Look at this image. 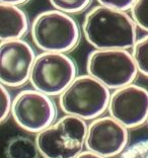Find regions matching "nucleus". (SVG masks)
Wrapping results in <instances>:
<instances>
[{
	"mask_svg": "<svg viewBox=\"0 0 148 158\" xmlns=\"http://www.w3.org/2000/svg\"><path fill=\"white\" fill-rule=\"evenodd\" d=\"M87 126L80 118L65 114L36 136L40 155L43 158H75L83 151Z\"/></svg>",
	"mask_w": 148,
	"mask_h": 158,
	"instance_id": "7ed1b4c3",
	"label": "nucleus"
},
{
	"mask_svg": "<svg viewBox=\"0 0 148 158\" xmlns=\"http://www.w3.org/2000/svg\"><path fill=\"white\" fill-rule=\"evenodd\" d=\"M110 89L88 74L79 75L59 95L60 109L65 114L93 121L109 107Z\"/></svg>",
	"mask_w": 148,
	"mask_h": 158,
	"instance_id": "20e7f679",
	"label": "nucleus"
},
{
	"mask_svg": "<svg viewBox=\"0 0 148 158\" xmlns=\"http://www.w3.org/2000/svg\"><path fill=\"white\" fill-rule=\"evenodd\" d=\"M13 99L11 98L8 87L1 84V116H0V122L4 123L8 118L9 114H11Z\"/></svg>",
	"mask_w": 148,
	"mask_h": 158,
	"instance_id": "f3484780",
	"label": "nucleus"
},
{
	"mask_svg": "<svg viewBox=\"0 0 148 158\" xmlns=\"http://www.w3.org/2000/svg\"><path fill=\"white\" fill-rule=\"evenodd\" d=\"M31 35L42 52L68 53L78 45L81 31L70 14L59 10L40 12L31 24Z\"/></svg>",
	"mask_w": 148,
	"mask_h": 158,
	"instance_id": "f03ea898",
	"label": "nucleus"
},
{
	"mask_svg": "<svg viewBox=\"0 0 148 158\" xmlns=\"http://www.w3.org/2000/svg\"><path fill=\"white\" fill-rule=\"evenodd\" d=\"M128 130L111 116L99 117L87 126L85 147L104 158L118 156L127 148Z\"/></svg>",
	"mask_w": 148,
	"mask_h": 158,
	"instance_id": "9d476101",
	"label": "nucleus"
},
{
	"mask_svg": "<svg viewBox=\"0 0 148 158\" xmlns=\"http://www.w3.org/2000/svg\"><path fill=\"white\" fill-rule=\"evenodd\" d=\"M131 53L138 72L148 77V35L137 40Z\"/></svg>",
	"mask_w": 148,
	"mask_h": 158,
	"instance_id": "ddd939ff",
	"label": "nucleus"
},
{
	"mask_svg": "<svg viewBox=\"0 0 148 158\" xmlns=\"http://www.w3.org/2000/svg\"><path fill=\"white\" fill-rule=\"evenodd\" d=\"M35 50L23 39L3 41L0 45V81L6 87H19L30 81L36 60Z\"/></svg>",
	"mask_w": 148,
	"mask_h": 158,
	"instance_id": "6e6552de",
	"label": "nucleus"
},
{
	"mask_svg": "<svg viewBox=\"0 0 148 158\" xmlns=\"http://www.w3.org/2000/svg\"><path fill=\"white\" fill-rule=\"evenodd\" d=\"M49 2L54 9L71 15L87 9L91 0H49Z\"/></svg>",
	"mask_w": 148,
	"mask_h": 158,
	"instance_id": "4468645a",
	"label": "nucleus"
},
{
	"mask_svg": "<svg viewBox=\"0 0 148 158\" xmlns=\"http://www.w3.org/2000/svg\"><path fill=\"white\" fill-rule=\"evenodd\" d=\"M11 116L23 130L38 134L54 123L56 106L51 96L36 89H26L13 98Z\"/></svg>",
	"mask_w": 148,
	"mask_h": 158,
	"instance_id": "0eeeda50",
	"label": "nucleus"
},
{
	"mask_svg": "<svg viewBox=\"0 0 148 158\" xmlns=\"http://www.w3.org/2000/svg\"><path fill=\"white\" fill-rule=\"evenodd\" d=\"M110 116L127 129L138 128L148 120V90L131 83L111 93Z\"/></svg>",
	"mask_w": 148,
	"mask_h": 158,
	"instance_id": "1a4fd4ad",
	"label": "nucleus"
},
{
	"mask_svg": "<svg viewBox=\"0 0 148 158\" xmlns=\"http://www.w3.org/2000/svg\"><path fill=\"white\" fill-rule=\"evenodd\" d=\"M120 158H148V139L140 140L127 147Z\"/></svg>",
	"mask_w": 148,
	"mask_h": 158,
	"instance_id": "dca6fc26",
	"label": "nucleus"
},
{
	"mask_svg": "<svg viewBox=\"0 0 148 158\" xmlns=\"http://www.w3.org/2000/svg\"><path fill=\"white\" fill-rule=\"evenodd\" d=\"M74 60L65 53L42 52L36 57L30 82L32 88L48 96L61 95L77 77Z\"/></svg>",
	"mask_w": 148,
	"mask_h": 158,
	"instance_id": "39448f33",
	"label": "nucleus"
},
{
	"mask_svg": "<svg viewBox=\"0 0 148 158\" xmlns=\"http://www.w3.org/2000/svg\"><path fill=\"white\" fill-rule=\"evenodd\" d=\"M6 158H39L40 151L36 141L24 136H16L9 140L5 146Z\"/></svg>",
	"mask_w": 148,
	"mask_h": 158,
	"instance_id": "f8f14e48",
	"label": "nucleus"
},
{
	"mask_svg": "<svg viewBox=\"0 0 148 158\" xmlns=\"http://www.w3.org/2000/svg\"><path fill=\"white\" fill-rule=\"evenodd\" d=\"M137 28L127 11L96 5L85 14L81 31L95 50H129L138 40Z\"/></svg>",
	"mask_w": 148,
	"mask_h": 158,
	"instance_id": "f257e3e1",
	"label": "nucleus"
},
{
	"mask_svg": "<svg viewBox=\"0 0 148 158\" xmlns=\"http://www.w3.org/2000/svg\"><path fill=\"white\" fill-rule=\"evenodd\" d=\"M99 5L111 7L122 11H130L135 0H96Z\"/></svg>",
	"mask_w": 148,
	"mask_h": 158,
	"instance_id": "a211bd4d",
	"label": "nucleus"
},
{
	"mask_svg": "<svg viewBox=\"0 0 148 158\" xmlns=\"http://www.w3.org/2000/svg\"><path fill=\"white\" fill-rule=\"evenodd\" d=\"M87 74L109 89H119L133 83L138 69L129 50H95L86 61Z\"/></svg>",
	"mask_w": 148,
	"mask_h": 158,
	"instance_id": "423d86ee",
	"label": "nucleus"
},
{
	"mask_svg": "<svg viewBox=\"0 0 148 158\" xmlns=\"http://www.w3.org/2000/svg\"><path fill=\"white\" fill-rule=\"evenodd\" d=\"M130 15L138 28L148 33V0H135Z\"/></svg>",
	"mask_w": 148,
	"mask_h": 158,
	"instance_id": "2eb2a0df",
	"label": "nucleus"
},
{
	"mask_svg": "<svg viewBox=\"0 0 148 158\" xmlns=\"http://www.w3.org/2000/svg\"><path fill=\"white\" fill-rule=\"evenodd\" d=\"M75 158H104V157L97 155V154L89 151V150H86V151H82L80 154H78Z\"/></svg>",
	"mask_w": 148,
	"mask_h": 158,
	"instance_id": "6ab92c4d",
	"label": "nucleus"
},
{
	"mask_svg": "<svg viewBox=\"0 0 148 158\" xmlns=\"http://www.w3.org/2000/svg\"><path fill=\"white\" fill-rule=\"evenodd\" d=\"M147 124H148V120H147Z\"/></svg>",
	"mask_w": 148,
	"mask_h": 158,
	"instance_id": "412c9836",
	"label": "nucleus"
},
{
	"mask_svg": "<svg viewBox=\"0 0 148 158\" xmlns=\"http://www.w3.org/2000/svg\"><path fill=\"white\" fill-rule=\"evenodd\" d=\"M28 0H0V3H4V4H11V5H20L27 3Z\"/></svg>",
	"mask_w": 148,
	"mask_h": 158,
	"instance_id": "aec40b11",
	"label": "nucleus"
},
{
	"mask_svg": "<svg viewBox=\"0 0 148 158\" xmlns=\"http://www.w3.org/2000/svg\"><path fill=\"white\" fill-rule=\"evenodd\" d=\"M31 30L27 13L17 5L0 3V40H19Z\"/></svg>",
	"mask_w": 148,
	"mask_h": 158,
	"instance_id": "9b49d317",
	"label": "nucleus"
}]
</instances>
